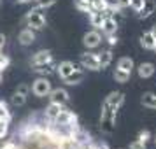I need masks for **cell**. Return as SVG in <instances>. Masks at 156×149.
Instances as JSON below:
<instances>
[{"mask_svg":"<svg viewBox=\"0 0 156 149\" xmlns=\"http://www.w3.org/2000/svg\"><path fill=\"white\" fill-rule=\"evenodd\" d=\"M116 112H118V109H112V107H109L104 104L102 107V130L105 132V133H111L114 130V123H116Z\"/></svg>","mask_w":156,"mask_h":149,"instance_id":"6da1fadb","label":"cell"},{"mask_svg":"<svg viewBox=\"0 0 156 149\" xmlns=\"http://www.w3.org/2000/svg\"><path fill=\"white\" fill-rule=\"evenodd\" d=\"M25 21H27V25H28L32 30H42L44 27H46V16L42 14V9L35 7L27 14Z\"/></svg>","mask_w":156,"mask_h":149,"instance_id":"7a4b0ae2","label":"cell"},{"mask_svg":"<svg viewBox=\"0 0 156 149\" xmlns=\"http://www.w3.org/2000/svg\"><path fill=\"white\" fill-rule=\"evenodd\" d=\"M51 83L48 77H39L34 81V84H32V88H30V91L34 93L35 97H39V98H42V97H48L51 93Z\"/></svg>","mask_w":156,"mask_h":149,"instance_id":"3957f363","label":"cell"},{"mask_svg":"<svg viewBox=\"0 0 156 149\" xmlns=\"http://www.w3.org/2000/svg\"><path fill=\"white\" fill-rule=\"evenodd\" d=\"M81 65H83V69H88V70H100L98 56L95 53H84L81 56Z\"/></svg>","mask_w":156,"mask_h":149,"instance_id":"277c9868","label":"cell"},{"mask_svg":"<svg viewBox=\"0 0 156 149\" xmlns=\"http://www.w3.org/2000/svg\"><path fill=\"white\" fill-rule=\"evenodd\" d=\"M48 97H49L51 102H56V104H62V105L69 104V100H70V95H69V91H67V90H63V88L51 90V93L48 95Z\"/></svg>","mask_w":156,"mask_h":149,"instance_id":"5b68a950","label":"cell"},{"mask_svg":"<svg viewBox=\"0 0 156 149\" xmlns=\"http://www.w3.org/2000/svg\"><path fill=\"white\" fill-rule=\"evenodd\" d=\"M102 42V35H100L97 30H91V32H86L84 37H83V44H84L88 49H93V48H97L100 46Z\"/></svg>","mask_w":156,"mask_h":149,"instance_id":"8992f818","label":"cell"},{"mask_svg":"<svg viewBox=\"0 0 156 149\" xmlns=\"http://www.w3.org/2000/svg\"><path fill=\"white\" fill-rule=\"evenodd\" d=\"M104 104H105V105H109V107H112V109H119V107L125 104V95H123L121 91H112V93H109Z\"/></svg>","mask_w":156,"mask_h":149,"instance_id":"52a82bcc","label":"cell"},{"mask_svg":"<svg viewBox=\"0 0 156 149\" xmlns=\"http://www.w3.org/2000/svg\"><path fill=\"white\" fill-rule=\"evenodd\" d=\"M51 60H53L51 51L49 49H41V51H37L35 55L32 56V65H34V67H39V65L48 63V62H51Z\"/></svg>","mask_w":156,"mask_h":149,"instance_id":"ba28073f","label":"cell"},{"mask_svg":"<svg viewBox=\"0 0 156 149\" xmlns=\"http://www.w3.org/2000/svg\"><path fill=\"white\" fill-rule=\"evenodd\" d=\"M88 14H90V21H91L93 27L100 28V27H102V23H104V20L109 16V11H95V9H91Z\"/></svg>","mask_w":156,"mask_h":149,"instance_id":"9c48e42d","label":"cell"},{"mask_svg":"<svg viewBox=\"0 0 156 149\" xmlns=\"http://www.w3.org/2000/svg\"><path fill=\"white\" fill-rule=\"evenodd\" d=\"M18 41L21 46H30V44L35 42V32L32 28H23L20 32V35H18Z\"/></svg>","mask_w":156,"mask_h":149,"instance_id":"30bf717a","label":"cell"},{"mask_svg":"<svg viewBox=\"0 0 156 149\" xmlns=\"http://www.w3.org/2000/svg\"><path fill=\"white\" fill-rule=\"evenodd\" d=\"M102 32L105 34V35H111V34H116V30H118V21L114 20L112 16H107L104 23H102Z\"/></svg>","mask_w":156,"mask_h":149,"instance_id":"8fae6325","label":"cell"},{"mask_svg":"<svg viewBox=\"0 0 156 149\" xmlns=\"http://www.w3.org/2000/svg\"><path fill=\"white\" fill-rule=\"evenodd\" d=\"M83 79H84V70L76 67V70L72 72V74H69V76L63 79V81L67 83V84L74 86V84H79V83H83Z\"/></svg>","mask_w":156,"mask_h":149,"instance_id":"7c38bea8","label":"cell"},{"mask_svg":"<svg viewBox=\"0 0 156 149\" xmlns=\"http://www.w3.org/2000/svg\"><path fill=\"white\" fill-rule=\"evenodd\" d=\"M74 70H76V65L72 63V62H62V63L56 65V74L62 79H65L69 74H72Z\"/></svg>","mask_w":156,"mask_h":149,"instance_id":"4fadbf2b","label":"cell"},{"mask_svg":"<svg viewBox=\"0 0 156 149\" xmlns=\"http://www.w3.org/2000/svg\"><path fill=\"white\" fill-rule=\"evenodd\" d=\"M34 72H35V74H41L42 77H48L49 74H55V72H56V65L53 63V60H51V62H48V63H44V65L34 67Z\"/></svg>","mask_w":156,"mask_h":149,"instance_id":"5bb4252c","label":"cell"},{"mask_svg":"<svg viewBox=\"0 0 156 149\" xmlns=\"http://www.w3.org/2000/svg\"><path fill=\"white\" fill-rule=\"evenodd\" d=\"M62 111H63V105H62V104L51 102L49 105L46 107V112H44V116H46L49 121H55V118H56V116L62 112Z\"/></svg>","mask_w":156,"mask_h":149,"instance_id":"9a60e30c","label":"cell"},{"mask_svg":"<svg viewBox=\"0 0 156 149\" xmlns=\"http://www.w3.org/2000/svg\"><path fill=\"white\" fill-rule=\"evenodd\" d=\"M156 11V2L154 0H146L142 9L139 11V18H149Z\"/></svg>","mask_w":156,"mask_h":149,"instance_id":"2e32d148","label":"cell"},{"mask_svg":"<svg viewBox=\"0 0 156 149\" xmlns=\"http://www.w3.org/2000/svg\"><path fill=\"white\" fill-rule=\"evenodd\" d=\"M154 65L153 63H140L139 65V69H137V72H139V76H140L142 79H147V77H151L153 74H154Z\"/></svg>","mask_w":156,"mask_h":149,"instance_id":"e0dca14e","label":"cell"},{"mask_svg":"<svg viewBox=\"0 0 156 149\" xmlns=\"http://www.w3.org/2000/svg\"><path fill=\"white\" fill-rule=\"evenodd\" d=\"M154 42H156V39L153 37L151 32H144V34H142L140 46L144 48V49H154Z\"/></svg>","mask_w":156,"mask_h":149,"instance_id":"ac0fdd59","label":"cell"},{"mask_svg":"<svg viewBox=\"0 0 156 149\" xmlns=\"http://www.w3.org/2000/svg\"><path fill=\"white\" fill-rule=\"evenodd\" d=\"M98 56V63H100V70L102 69H105V67H109L111 65V62H112V53L107 49V51H102L100 55H97Z\"/></svg>","mask_w":156,"mask_h":149,"instance_id":"d6986e66","label":"cell"},{"mask_svg":"<svg viewBox=\"0 0 156 149\" xmlns=\"http://www.w3.org/2000/svg\"><path fill=\"white\" fill-rule=\"evenodd\" d=\"M142 105L144 107H149V109H156V95L154 93H144L142 95Z\"/></svg>","mask_w":156,"mask_h":149,"instance_id":"ffe728a7","label":"cell"},{"mask_svg":"<svg viewBox=\"0 0 156 149\" xmlns=\"http://www.w3.org/2000/svg\"><path fill=\"white\" fill-rule=\"evenodd\" d=\"M114 79H116V83H128L130 81V76H132V72H126V70H123V69H116L114 70Z\"/></svg>","mask_w":156,"mask_h":149,"instance_id":"44dd1931","label":"cell"},{"mask_svg":"<svg viewBox=\"0 0 156 149\" xmlns=\"http://www.w3.org/2000/svg\"><path fill=\"white\" fill-rule=\"evenodd\" d=\"M118 69H123V70H126V72H132L133 70V60L132 58H121L119 62H118Z\"/></svg>","mask_w":156,"mask_h":149,"instance_id":"7402d4cb","label":"cell"},{"mask_svg":"<svg viewBox=\"0 0 156 149\" xmlns=\"http://www.w3.org/2000/svg\"><path fill=\"white\" fill-rule=\"evenodd\" d=\"M0 119L7 121V123L11 121V112H9V107L4 100H0Z\"/></svg>","mask_w":156,"mask_h":149,"instance_id":"603a6c76","label":"cell"},{"mask_svg":"<svg viewBox=\"0 0 156 149\" xmlns=\"http://www.w3.org/2000/svg\"><path fill=\"white\" fill-rule=\"evenodd\" d=\"M76 9L81 12H90L91 11V4L86 2V0H76Z\"/></svg>","mask_w":156,"mask_h":149,"instance_id":"cb8c5ba5","label":"cell"},{"mask_svg":"<svg viewBox=\"0 0 156 149\" xmlns=\"http://www.w3.org/2000/svg\"><path fill=\"white\" fill-rule=\"evenodd\" d=\"M91 9H95V11H109V2L107 0H95L91 4Z\"/></svg>","mask_w":156,"mask_h":149,"instance_id":"d4e9b609","label":"cell"},{"mask_svg":"<svg viewBox=\"0 0 156 149\" xmlns=\"http://www.w3.org/2000/svg\"><path fill=\"white\" fill-rule=\"evenodd\" d=\"M11 102H12V105L21 107V105H25V102H27V97H25V95H20V93H16V91H14V95H12Z\"/></svg>","mask_w":156,"mask_h":149,"instance_id":"484cf974","label":"cell"},{"mask_svg":"<svg viewBox=\"0 0 156 149\" xmlns=\"http://www.w3.org/2000/svg\"><path fill=\"white\" fill-rule=\"evenodd\" d=\"M35 2H37V7L39 9H48L56 4V0H35Z\"/></svg>","mask_w":156,"mask_h":149,"instance_id":"4316f807","label":"cell"},{"mask_svg":"<svg viewBox=\"0 0 156 149\" xmlns=\"http://www.w3.org/2000/svg\"><path fill=\"white\" fill-rule=\"evenodd\" d=\"M144 2H146V0H130V7L133 9L135 12H139L142 9V5H144Z\"/></svg>","mask_w":156,"mask_h":149,"instance_id":"83f0119b","label":"cell"},{"mask_svg":"<svg viewBox=\"0 0 156 149\" xmlns=\"http://www.w3.org/2000/svg\"><path fill=\"white\" fill-rule=\"evenodd\" d=\"M151 139V133H149L147 130H142V132H139V137H137V140L144 142V144H147V140Z\"/></svg>","mask_w":156,"mask_h":149,"instance_id":"f1b7e54d","label":"cell"},{"mask_svg":"<svg viewBox=\"0 0 156 149\" xmlns=\"http://www.w3.org/2000/svg\"><path fill=\"white\" fill-rule=\"evenodd\" d=\"M9 63H11V58L9 56H4V55H0V72L5 70L9 67Z\"/></svg>","mask_w":156,"mask_h":149,"instance_id":"f546056e","label":"cell"},{"mask_svg":"<svg viewBox=\"0 0 156 149\" xmlns=\"http://www.w3.org/2000/svg\"><path fill=\"white\" fill-rule=\"evenodd\" d=\"M16 93H20V95H25V97H28V93H30V86H28V84H20V86H18V90H16Z\"/></svg>","mask_w":156,"mask_h":149,"instance_id":"4dcf8cb0","label":"cell"},{"mask_svg":"<svg viewBox=\"0 0 156 149\" xmlns=\"http://www.w3.org/2000/svg\"><path fill=\"white\" fill-rule=\"evenodd\" d=\"M130 149H146V144L140 142V140H135V142L130 144Z\"/></svg>","mask_w":156,"mask_h":149,"instance_id":"1f68e13d","label":"cell"},{"mask_svg":"<svg viewBox=\"0 0 156 149\" xmlns=\"http://www.w3.org/2000/svg\"><path fill=\"white\" fill-rule=\"evenodd\" d=\"M116 5L119 9H126L130 7V0H116Z\"/></svg>","mask_w":156,"mask_h":149,"instance_id":"d6a6232c","label":"cell"},{"mask_svg":"<svg viewBox=\"0 0 156 149\" xmlns=\"http://www.w3.org/2000/svg\"><path fill=\"white\" fill-rule=\"evenodd\" d=\"M107 42H109V46H116V44H118V37H116V34L107 35Z\"/></svg>","mask_w":156,"mask_h":149,"instance_id":"836d02e7","label":"cell"},{"mask_svg":"<svg viewBox=\"0 0 156 149\" xmlns=\"http://www.w3.org/2000/svg\"><path fill=\"white\" fill-rule=\"evenodd\" d=\"M4 46H5V35H4V34H0V49H2Z\"/></svg>","mask_w":156,"mask_h":149,"instance_id":"e575fe53","label":"cell"},{"mask_svg":"<svg viewBox=\"0 0 156 149\" xmlns=\"http://www.w3.org/2000/svg\"><path fill=\"white\" fill-rule=\"evenodd\" d=\"M151 34H153V37L156 39V25H153V28H151Z\"/></svg>","mask_w":156,"mask_h":149,"instance_id":"d590c367","label":"cell"},{"mask_svg":"<svg viewBox=\"0 0 156 149\" xmlns=\"http://www.w3.org/2000/svg\"><path fill=\"white\" fill-rule=\"evenodd\" d=\"M86 2H90V4H93V2H95V0H86Z\"/></svg>","mask_w":156,"mask_h":149,"instance_id":"8d00e7d4","label":"cell"},{"mask_svg":"<svg viewBox=\"0 0 156 149\" xmlns=\"http://www.w3.org/2000/svg\"><path fill=\"white\" fill-rule=\"evenodd\" d=\"M0 83H2V72H0Z\"/></svg>","mask_w":156,"mask_h":149,"instance_id":"74e56055","label":"cell"},{"mask_svg":"<svg viewBox=\"0 0 156 149\" xmlns=\"http://www.w3.org/2000/svg\"><path fill=\"white\" fill-rule=\"evenodd\" d=\"M154 51H156V42H154Z\"/></svg>","mask_w":156,"mask_h":149,"instance_id":"f35d334b","label":"cell"},{"mask_svg":"<svg viewBox=\"0 0 156 149\" xmlns=\"http://www.w3.org/2000/svg\"><path fill=\"white\" fill-rule=\"evenodd\" d=\"M154 142H156V135H154Z\"/></svg>","mask_w":156,"mask_h":149,"instance_id":"ab89813d","label":"cell"}]
</instances>
